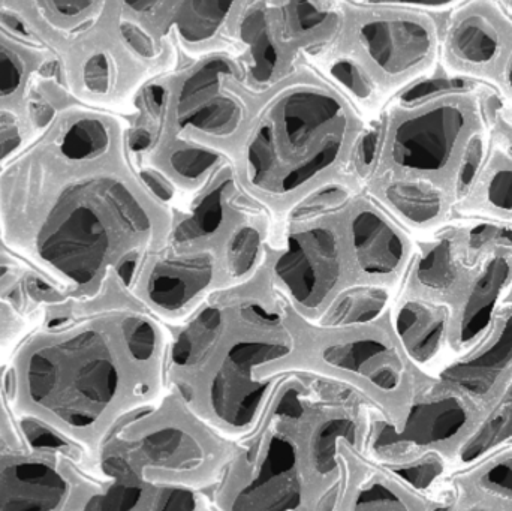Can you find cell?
<instances>
[{
	"label": "cell",
	"instance_id": "1",
	"mask_svg": "<svg viewBox=\"0 0 512 511\" xmlns=\"http://www.w3.org/2000/svg\"><path fill=\"white\" fill-rule=\"evenodd\" d=\"M110 146L101 117L59 104L0 168V242L63 299L101 296L150 227L123 183L93 171Z\"/></svg>",
	"mask_w": 512,
	"mask_h": 511
},
{
	"label": "cell",
	"instance_id": "2",
	"mask_svg": "<svg viewBox=\"0 0 512 511\" xmlns=\"http://www.w3.org/2000/svg\"><path fill=\"white\" fill-rule=\"evenodd\" d=\"M120 320L102 314L96 299L47 302L8 360L18 419L80 450L92 465L137 402L144 378L126 354Z\"/></svg>",
	"mask_w": 512,
	"mask_h": 511
},
{
	"label": "cell",
	"instance_id": "3",
	"mask_svg": "<svg viewBox=\"0 0 512 511\" xmlns=\"http://www.w3.org/2000/svg\"><path fill=\"white\" fill-rule=\"evenodd\" d=\"M397 116L388 156L397 176L429 180L459 197L495 117L492 90L474 84L430 90Z\"/></svg>",
	"mask_w": 512,
	"mask_h": 511
},
{
	"label": "cell",
	"instance_id": "4",
	"mask_svg": "<svg viewBox=\"0 0 512 511\" xmlns=\"http://www.w3.org/2000/svg\"><path fill=\"white\" fill-rule=\"evenodd\" d=\"M483 413L468 396L430 378L397 416L375 422L370 449L384 468L439 461L450 473Z\"/></svg>",
	"mask_w": 512,
	"mask_h": 511
},
{
	"label": "cell",
	"instance_id": "5",
	"mask_svg": "<svg viewBox=\"0 0 512 511\" xmlns=\"http://www.w3.org/2000/svg\"><path fill=\"white\" fill-rule=\"evenodd\" d=\"M29 446L0 450V511H87L102 483L86 456L27 425Z\"/></svg>",
	"mask_w": 512,
	"mask_h": 511
},
{
	"label": "cell",
	"instance_id": "6",
	"mask_svg": "<svg viewBox=\"0 0 512 511\" xmlns=\"http://www.w3.org/2000/svg\"><path fill=\"white\" fill-rule=\"evenodd\" d=\"M512 50V2H453L442 15L439 68L447 81L492 90Z\"/></svg>",
	"mask_w": 512,
	"mask_h": 511
},
{
	"label": "cell",
	"instance_id": "7",
	"mask_svg": "<svg viewBox=\"0 0 512 511\" xmlns=\"http://www.w3.org/2000/svg\"><path fill=\"white\" fill-rule=\"evenodd\" d=\"M288 342L276 339H243L234 342L207 374V410L213 419L230 429L252 428L270 395L271 381L262 377L268 365L291 354Z\"/></svg>",
	"mask_w": 512,
	"mask_h": 511
},
{
	"label": "cell",
	"instance_id": "8",
	"mask_svg": "<svg viewBox=\"0 0 512 511\" xmlns=\"http://www.w3.org/2000/svg\"><path fill=\"white\" fill-rule=\"evenodd\" d=\"M478 263L451 314L454 359L477 347L512 293V228L471 221Z\"/></svg>",
	"mask_w": 512,
	"mask_h": 511
},
{
	"label": "cell",
	"instance_id": "9",
	"mask_svg": "<svg viewBox=\"0 0 512 511\" xmlns=\"http://www.w3.org/2000/svg\"><path fill=\"white\" fill-rule=\"evenodd\" d=\"M453 2L418 8L369 21L361 39L370 59L394 80L408 78L414 87L435 81L441 57L442 15ZM420 6H423L421 3Z\"/></svg>",
	"mask_w": 512,
	"mask_h": 511
},
{
	"label": "cell",
	"instance_id": "10",
	"mask_svg": "<svg viewBox=\"0 0 512 511\" xmlns=\"http://www.w3.org/2000/svg\"><path fill=\"white\" fill-rule=\"evenodd\" d=\"M322 362L340 374L358 377L384 417L397 416L430 380L406 359L391 329L327 345Z\"/></svg>",
	"mask_w": 512,
	"mask_h": 511
},
{
	"label": "cell",
	"instance_id": "11",
	"mask_svg": "<svg viewBox=\"0 0 512 511\" xmlns=\"http://www.w3.org/2000/svg\"><path fill=\"white\" fill-rule=\"evenodd\" d=\"M478 246L472 222H453L424 237L409 267L405 294L456 308L477 269Z\"/></svg>",
	"mask_w": 512,
	"mask_h": 511
},
{
	"label": "cell",
	"instance_id": "12",
	"mask_svg": "<svg viewBox=\"0 0 512 511\" xmlns=\"http://www.w3.org/2000/svg\"><path fill=\"white\" fill-rule=\"evenodd\" d=\"M303 449L286 434H273L254 470L231 497L230 511H298L306 503Z\"/></svg>",
	"mask_w": 512,
	"mask_h": 511
},
{
	"label": "cell",
	"instance_id": "13",
	"mask_svg": "<svg viewBox=\"0 0 512 511\" xmlns=\"http://www.w3.org/2000/svg\"><path fill=\"white\" fill-rule=\"evenodd\" d=\"M454 213L456 219L512 228V129L498 119L496 111Z\"/></svg>",
	"mask_w": 512,
	"mask_h": 511
},
{
	"label": "cell",
	"instance_id": "14",
	"mask_svg": "<svg viewBox=\"0 0 512 511\" xmlns=\"http://www.w3.org/2000/svg\"><path fill=\"white\" fill-rule=\"evenodd\" d=\"M436 380L487 410L512 384V300H507L486 338L451 360Z\"/></svg>",
	"mask_w": 512,
	"mask_h": 511
},
{
	"label": "cell",
	"instance_id": "15",
	"mask_svg": "<svg viewBox=\"0 0 512 511\" xmlns=\"http://www.w3.org/2000/svg\"><path fill=\"white\" fill-rule=\"evenodd\" d=\"M277 279L304 309L324 305L342 276L339 242L327 228H313L289 237L274 264Z\"/></svg>",
	"mask_w": 512,
	"mask_h": 511
},
{
	"label": "cell",
	"instance_id": "16",
	"mask_svg": "<svg viewBox=\"0 0 512 511\" xmlns=\"http://www.w3.org/2000/svg\"><path fill=\"white\" fill-rule=\"evenodd\" d=\"M53 51L8 8H0V110H33Z\"/></svg>",
	"mask_w": 512,
	"mask_h": 511
},
{
	"label": "cell",
	"instance_id": "17",
	"mask_svg": "<svg viewBox=\"0 0 512 511\" xmlns=\"http://www.w3.org/2000/svg\"><path fill=\"white\" fill-rule=\"evenodd\" d=\"M110 438L125 450L146 480L155 471L188 479L206 464V447L182 423H152L144 428L122 425Z\"/></svg>",
	"mask_w": 512,
	"mask_h": 511
},
{
	"label": "cell",
	"instance_id": "18",
	"mask_svg": "<svg viewBox=\"0 0 512 511\" xmlns=\"http://www.w3.org/2000/svg\"><path fill=\"white\" fill-rule=\"evenodd\" d=\"M59 296L29 264L0 242V363L38 326L45 303Z\"/></svg>",
	"mask_w": 512,
	"mask_h": 511
},
{
	"label": "cell",
	"instance_id": "19",
	"mask_svg": "<svg viewBox=\"0 0 512 511\" xmlns=\"http://www.w3.org/2000/svg\"><path fill=\"white\" fill-rule=\"evenodd\" d=\"M391 332L411 365L430 378L454 359L447 306L405 294L391 318Z\"/></svg>",
	"mask_w": 512,
	"mask_h": 511
},
{
	"label": "cell",
	"instance_id": "20",
	"mask_svg": "<svg viewBox=\"0 0 512 511\" xmlns=\"http://www.w3.org/2000/svg\"><path fill=\"white\" fill-rule=\"evenodd\" d=\"M351 240L358 269L385 288L405 273L415 255L408 236L372 210L355 216Z\"/></svg>",
	"mask_w": 512,
	"mask_h": 511
},
{
	"label": "cell",
	"instance_id": "21",
	"mask_svg": "<svg viewBox=\"0 0 512 511\" xmlns=\"http://www.w3.org/2000/svg\"><path fill=\"white\" fill-rule=\"evenodd\" d=\"M384 195L400 221L424 237L456 219L454 209L459 197L429 180L394 176L385 186Z\"/></svg>",
	"mask_w": 512,
	"mask_h": 511
},
{
	"label": "cell",
	"instance_id": "22",
	"mask_svg": "<svg viewBox=\"0 0 512 511\" xmlns=\"http://www.w3.org/2000/svg\"><path fill=\"white\" fill-rule=\"evenodd\" d=\"M213 276L215 261L207 252L168 258L150 272L147 299L161 311H180L212 284Z\"/></svg>",
	"mask_w": 512,
	"mask_h": 511
},
{
	"label": "cell",
	"instance_id": "23",
	"mask_svg": "<svg viewBox=\"0 0 512 511\" xmlns=\"http://www.w3.org/2000/svg\"><path fill=\"white\" fill-rule=\"evenodd\" d=\"M360 437V422L351 414H333L313 428L304 447V467L315 483H327L339 473L340 455L345 444L354 446Z\"/></svg>",
	"mask_w": 512,
	"mask_h": 511
},
{
	"label": "cell",
	"instance_id": "24",
	"mask_svg": "<svg viewBox=\"0 0 512 511\" xmlns=\"http://www.w3.org/2000/svg\"><path fill=\"white\" fill-rule=\"evenodd\" d=\"M445 492H456L512 509V446L451 474L445 480Z\"/></svg>",
	"mask_w": 512,
	"mask_h": 511
},
{
	"label": "cell",
	"instance_id": "25",
	"mask_svg": "<svg viewBox=\"0 0 512 511\" xmlns=\"http://www.w3.org/2000/svg\"><path fill=\"white\" fill-rule=\"evenodd\" d=\"M510 446H512V384L502 393L498 401L484 410L471 437L454 461L448 477Z\"/></svg>",
	"mask_w": 512,
	"mask_h": 511
},
{
	"label": "cell",
	"instance_id": "26",
	"mask_svg": "<svg viewBox=\"0 0 512 511\" xmlns=\"http://www.w3.org/2000/svg\"><path fill=\"white\" fill-rule=\"evenodd\" d=\"M286 137L294 143L304 144L318 129L339 119L340 105L333 96L322 92H295L280 107Z\"/></svg>",
	"mask_w": 512,
	"mask_h": 511
},
{
	"label": "cell",
	"instance_id": "27",
	"mask_svg": "<svg viewBox=\"0 0 512 511\" xmlns=\"http://www.w3.org/2000/svg\"><path fill=\"white\" fill-rule=\"evenodd\" d=\"M224 324L221 309L207 308L198 315L197 320L180 333L171 350V362L180 371L203 369L210 359L219 333Z\"/></svg>",
	"mask_w": 512,
	"mask_h": 511
},
{
	"label": "cell",
	"instance_id": "28",
	"mask_svg": "<svg viewBox=\"0 0 512 511\" xmlns=\"http://www.w3.org/2000/svg\"><path fill=\"white\" fill-rule=\"evenodd\" d=\"M390 302V294L381 285H367L342 294L325 315L328 327L367 326L379 320Z\"/></svg>",
	"mask_w": 512,
	"mask_h": 511
},
{
	"label": "cell",
	"instance_id": "29",
	"mask_svg": "<svg viewBox=\"0 0 512 511\" xmlns=\"http://www.w3.org/2000/svg\"><path fill=\"white\" fill-rule=\"evenodd\" d=\"M230 182L216 186L210 194L201 201L191 218L183 221L174 231V240L177 243H191L194 240L212 237L221 228L224 221V207L222 198Z\"/></svg>",
	"mask_w": 512,
	"mask_h": 511
},
{
	"label": "cell",
	"instance_id": "30",
	"mask_svg": "<svg viewBox=\"0 0 512 511\" xmlns=\"http://www.w3.org/2000/svg\"><path fill=\"white\" fill-rule=\"evenodd\" d=\"M123 345L132 365L141 375L152 369L158 353V333L155 326L146 318L125 315L120 320Z\"/></svg>",
	"mask_w": 512,
	"mask_h": 511
},
{
	"label": "cell",
	"instance_id": "31",
	"mask_svg": "<svg viewBox=\"0 0 512 511\" xmlns=\"http://www.w3.org/2000/svg\"><path fill=\"white\" fill-rule=\"evenodd\" d=\"M242 36L251 45L254 66L252 75L259 83L270 80L279 63L276 47L268 38L267 21L264 14L256 11L246 17L242 24Z\"/></svg>",
	"mask_w": 512,
	"mask_h": 511
},
{
	"label": "cell",
	"instance_id": "32",
	"mask_svg": "<svg viewBox=\"0 0 512 511\" xmlns=\"http://www.w3.org/2000/svg\"><path fill=\"white\" fill-rule=\"evenodd\" d=\"M240 114L242 111L236 102L231 99H216L191 111L185 119L180 120V125L192 126L198 131L210 134H227L236 128Z\"/></svg>",
	"mask_w": 512,
	"mask_h": 511
},
{
	"label": "cell",
	"instance_id": "33",
	"mask_svg": "<svg viewBox=\"0 0 512 511\" xmlns=\"http://www.w3.org/2000/svg\"><path fill=\"white\" fill-rule=\"evenodd\" d=\"M194 8H189L180 17V32L189 41H203L209 38L225 15L230 11V2H197L191 3Z\"/></svg>",
	"mask_w": 512,
	"mask_h": 511
},
{
	"label": "cell",
	"instance_id": "34",
	"mask_svg": "<svg viewBox=\"0 0 512 511\" xmlns=\"http://www.w3.org/2000/svg\"><path fill=\"white\" fill-rule=\"evenodd\" d=\"M30 434L12 410L8 392V363H0V450L29 446Z\"/></svg>",
	"mask_w": 512,
	"mask_h": 511
},
{
	"label": "cell",
	"instance_id": "35",
	"mask_svg": "<svg viewBox=\"0 0 512 511\" xmlns=\"http://www.w3.org/2000/svg\"><path fill=\"white\" fill-rule=\"evenodd\" d=\"M261 237L254 228L237 231L227 249V266L233 278H243L254 269L258 260Z\"/></svg>",
	"mask_w": 512,
	"mask_h": 511
},
{
	"label": "cell",
	"instance_id": "36",
	"mask_svg": "<svg viewBox=\"0 0 512 511\" xmlns=\"http://www.w3.org/2000/svg\"><path fill=\"white\" fill-rule=\"evenodd\" d=\"M340 153V141L339 138H333L328 141L321 150L312 158L307 159L303 165L295 168V170L289 171L285 177H283L282 183H280V191L289 192L295 191L300 188L303 183L309 182L310 179L316 176V174L324 171L325 168L330 167L337 156Z\"/></svg>",
	"mask_w": 512,
	"mask_h": 511
},
{
	"label": "cell",
	"instance_id": "37",
	"mask_svg": "<svg viewBox=\"0 0 512 511\" xmlns=\"http://www.w3.org/2000/svg\"><path fill=\"white\" fill-rule=\"evenodd\" d=\"M231 74L230 65L224 59H213L195 71L180 90V104L185 105L200 98L204 93L215 90L224 75Z\"/></svg>",
	"mask_w": 512,
	"mask_h": 511
},
{
	"label": "cell",
	"instance_id": "38",
	"mask_svg": "<svg viewBox=\"0 0 512 511\" xmlns=\"http://www.w3.org/2000/svg\"><path fill=\"white\" fill-rule=\"evenodd\" d=\"M200 503L191 489L180 485H168L150 495L146 511H198Z\"/></svg>",
	"mask_w": 512,
	"mask_h": 511
},
{
	"label": "cell",
	"instance_id": "39",
	"mask_svg": "<svg viewBox=\"0 0 512 511\" xmlns=\"http://www.w3.org/2000/svg\"><path fill=\"white\" fill-rule=\"evenodd\" d=\"M219 156L212 150L182 149L171 155V167L186 179H198L213 167Z\"/></svg>",
	"mask_w": 512,
	"mask_h": 511
},
{
	"label": "cell",
	"instance_id": "40",
	"mask_svg": "<svg viewBox=\"0 0 512 511\" xmlns=\"http://www.w3.org/2000/svg\"><path fill=\"white\" fill-rule=\"evenodd\" d=\"M493 95L496 101V116L512 129V50L493 87Z\"/></svg>",
	"mask_w": 512,
	"mask_h": 511
},
{
	"label": "cell",
	"instance_id": "41",
	"mask_svg": "<svg viewBox=\"0 0 512 511\" xmlns=\"http://www.w3.org/2000/svg\"><path fill=\"white\" fill-rule=\"evenodd\" d=\"M333 75L345 84L351 92L360 98H366L370 95V83L367 78L364 77L363 72L354 65V63L348 62V60H342V62L336 63L333 68Z\"/></svg>",
	"mask_w": 512,
	"mask_h": 511
},
{
	"label": "cell",
	"instance_id": "42",
	"mask_svg": "<svg viewBox=\"0 0 512 511\" xmlns=\"http://www.w3.org/2000/svg\"><path fill=\"white\" fill-rule=\"evenodd\" d=\"M438 511H512V509L456 494V492H445L444 503Z\"/></svg>",
	"mask_w": 512,
	"mask_h": 511
},
{
	"label": "cell",
	"instance_id": "43",
	"mask_svg": "<svg viewBox=\"0 0 512 511\" xmlns=\"http://www.w3.org/2000/svg\"><path fill=\"white\" fill-rule=\"evenodd\" d=\"M304 411L306 410H304L300 395L294 389L283 392L279 402H277L276 413L280 417V422H300L303 419Z\"/></svg>",
	"mask_w": 512,
	"mask_h": 511
},
{
	"label": "cell",
	"instance_id": "44",
	"mask_svg": "<svg viewBox=\"0 0 512 511\" xmlns=\"http://www.w3.org/2000/svg\"><path fill=\"white\" fill-rule=\"evenodd\" d=\"M327 18V12L315 8L310 3H295L294 20L300 32H309L321 26Z\"/></svg>",
	"mask_w": 512,
	"mask_h": 511
},
{
	"label": "cell",
	"instance_id": "45",
	"mask_svg": "<svg viewBox=\"0 0 512 511\" xmlns=\"http://www.w3.org/2000/svg\"><path fill=\"white\" fill-rule=\"evenodd\" d=\"M120 32H122L125 41L141 56L152 57L155 54L152 39L140 27L132 23H123L120 26Z\"/></svg>",
	"mask_w": 512,
	"mask_h": 511
},
{
	"label": "cell",
	"instance_id": "46",
	"mask_svg": "<svg viewBox=\"0 0 512 511\" xmlns=\"http://www.w3.org/2000/svg\"><path fill=\"white\" fill-rule=\"evenodd\" d=\"M345 198L342 189L337 186H331V188L325 189V191L319 192L307 206H303V209L298 210L297 215H307V213L315 212V210L324 209L328 204L336 203V201H342Z\"/></svg>",
	"mask_w": 512,
	"mask_h": 511
},
{
	"label": "cell",
	"instance_id": "47",
	"mask_svg": "<svg viewBox=\"0 0 512 511\" xmlns=\"http://www.w3.org/2000/svg\"><path fill=\"white\" fill-rule=\"evenodd\" d=\"M141 177H143L147 188H149L156 197L164 201H168L173 197V189H171L170 183H168L164 177L152 173V171H146V173L141 174Z\"/></svg>",
	"mask_w": 512,
	"mask_h": 511
},
{
	"label": "cell",
	"instance_id": "48",
	"mask_svg": "<svg viewBox=\"0 0 512 511\" xmlns=\"http://www.w3.org/2000/svg\"><path fill=\"white\" fill-rule=\"evenodd\" d=\"M248 317L254 320L259 326H276L279 323V315L267 311L259 305H252L248 308Z\"/></svg>",
	"mask_w": 512,
	"mask_h": 511
},
{
	"label": "cell",
	"instance_id": "49",
	"mask_svg": "<svg viewBox=\"0 0 512 511\" xmlns=\"http://www.w3.org/2000/svg\"><path fill=\"white\" fill-rule=\"evenodd\" d=\"M379 134L376 131L369 132L364 137L363 144H361V155H363L364 164H372L376 156V146H378Z\"/></svg>",
	"mask_w": 512,
	"mask_h": 511
},
{
	"label": "cell",
	"instance_id": "50",
	"mask_svg": "<svg viewBox=\"0 0 512 511\" xmlns=\"http://www.w3.org/2000/svg\"><path fill=\"white\" fill-rule=\"evenodd\" d=\"M150 143H152V137H150L149 132L143 131V129L134 132V135L131 137V147L135 152L147 149V147L150 146Z\"/></svg>",
	"mask_w": 512,
	"mask_h": 511
},
{
	"label": "cell",
	"instance_id": "51",
	"mask_svg": "<svg viewBox=\"0 0 512 511\" xmlns=\"http://www.w3.org/2000/svg\"><path fill=\"white\" fill-rule=\"evenodd\" d=\"M150 101L153 102V105L159 107V105L164 104L165 92L162 87L153 86L149 89Z\"/></svg>",
	"mask_w": 512,
	"mask_h": 511
},
{
	"label": "cell",
	"instance_id": "52",
	"mask_svg": "<svg viewBox=\"0 0 512 511\" xmlns=\"http://www.w3.org/2000/svg\"><path fill=\"white\" fill-rule=\"evenodd\" d=\"M507 300H512V293L510 294V297H508Z\"/></svg>",
	"mask_w": 512,
	"mask_h": 511
}]
</instances>
